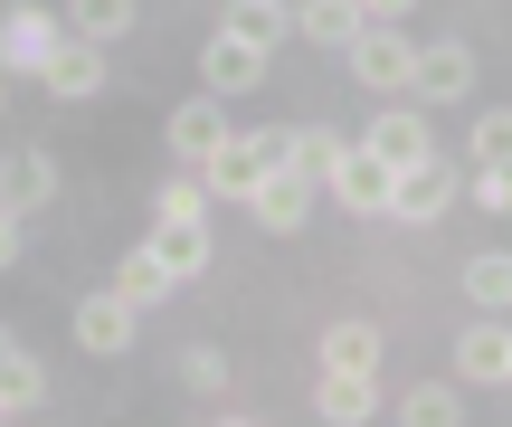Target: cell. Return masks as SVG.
Returning <instances> with one entry per match:
<instances>
[{"mask_svg":"<svg viewBox=\"0 0 512 427\" xmlns=\"http://www.w3.org/2000/svg\"><path fill=\"white\" fill-rule=\"evenodd\" d=\"M152 247H162V266L171 276H200L219 247H209V200H200V181H162V200H152Z\"/></svg>","mask_w":512,"mask_h":427,"instance_id":"obj_1","label":"cell"},{"mask_svg":"<svg viewBox=\"0 0 512 427\" xmlns=\"http://www.w3.org/2000/svg\"><path fill=\"white\" fill-rule=\"evenodd\" d=\"M342 67L361 76L370 95H418V38L389 29V19H361V38L342 48Z\"/></svg>","mask_w":512,"mask_h":427,"instance_id":"obj_2","label":"cell"},{"mask_svg":"<svg viewBox=\"0 0 512 427\" xmlns=\"http://www.w3.org/2000/svg\"><path fill=\"white\" fill-rule=\"evenodd\" d=\"M285 143H294V133H228V143L200 162V171H209V200H247V190L285 162Z\"/></svg>","mask_w":512,"mask_h":427,"instance_id":"obj_3","label":"cell"},{"mask_svg":"<svg viewBox=\"0 0 512 427\" xmlns=\"http://www.w3.org/2000/svg\"><path fill=\"white\" fill-rule=\"evenodd\" d=\"M456 380L465 390H512V314H484L456 333Z\"/></svg>","mask_w":512,"mask_h":427,"instance_id":"obj_4","label":"cell"},{"mask_svg":"<svg viewBox=\"0 0 512 427\" xmlns=\"http://www.w3.org/2000/svg\"><path fill=\"white\" fill-rule=\"evenodd\" d=\"M456 190H465V181L437 162V152H427V162H408L399 181H389V219H408V228H437L446 209H456Z\"/></svg>","mask_w":512,"mask_h":427,"instance_id":"obj_5","label":"cell"},{"mask_svg":"<svg viewBox=\"0 0 512 427\" xmlns=\"http://www.w3.org/2000/svg\"><path fill=\"white\" fill-rule=\"evenodd\" d=\"M38 86L57 95V105H86V95H105V38H57L48 48V67H38Z\"/></svg>","mask_w":512,"mask_h":427,"instance_id":"obj_6","label":"cell"},{"mask_svg":"<svg viewBox=\"0 0 512 427\" xmlns=\"http://www.w3.org/2000/svg\"><path fill=\"white\" fill-rule=\"evenodd\" d=\"M200 86H209V95H256V86H266V48H256V38H238V29H209Z\"/></svg>","mask_w":512,"mask_h":427,"instance_id":"obj_7","label":"cell"},{"mask_svg":"<svg viewBox=\"0 0 512 427\" xmlns=\"http://www.w3.org/2000/svg\"><path fill=\"white\" fill-rule=\"evenodd\" d=\"M48 48H57V19L38 10V0H10V10H0V76H38Z\"/></svg>","mask_w":512,"mask_h":427,"instance_id":"obj_8","label":"cell"},{"mask_svg":"<svg viewBox=\"0 0 512 427\" xmlns=\"http://www.w3.org/2000/svg\"><path fill=\"white\" fill-rule=\"evenodd\" d=\"M361 143L380 152L389 171H408V162H427V152H437V133H427V105H380Z\"/></svg>","mask_w":512,"mask_h":427,"instance_id":"obj_9","label":"cell"},{"mask_svg":"<svg viewBox=\"0 0 512 427\" xmlns=\"http://www.w3.org/2000/svg\"><path fill=\"white\" fill-rule=\"evenodd\" d=\"M247 209H256V228H275V238H294V228L313 219V181H304L294 162H275L266 181L247 190Z\"/></svg>","mask_w":512,"mask_h":427,"instance_id":"obj_10","label":"cell"},{"mask_svg":"<svg viewBox=\"0 0 512 427\" xmlns=\"http://www.w3.org/2000/svg\"><path fill=\"white\" fill-rule=\"evenodd\" d=\"M389 181H399V171H389L370 143H351V162L332 171V200H342L351 219H389Z\"/></svg>","mask_w":512,"mask_h":427,"instance_id":"obj_11","label":"cell"},{"mask_svg":"<svg viewBox=\"0 0 512 427\" xmlns=\"http://www.w3.org/2000/svg\"><path fill=\"white\" fill-rule=\"evenodd\" d=\"M133 314H143V304H124V295L105 285V295L76 304V342H86L95 361H124V352H133Z\"/></svg>","mask_w":512,"mask_h":427,"instance_id":"obj_12","label":"cell"},{"mask_svg":"<svg viewBox=\"0 0 512 427\" xmlns=\"http://www.w3.org/2000/svg\"><path fill=\"white\" fill-rule=\"evenodd\" d=\"M418 95L427 105H465V95H475V48H465V38L418 48Z\"/></svg>","mask_w":512,"mask_h":427,"instance_id":"obj_13","label":"cell"},{"mask_svg":"<svg viewBox=\"0 0 512 427\" xmlns=\"http://www.w3.org/2000/svg\"><path fill=\"white\" fill-rule=\"evenodd\" d=\"M57 200V162L38 143H19L10 162H0V209H19V219H38V209Z\"/></svg>","mask_w":512,"mask_h":427,"instance_id":"obj_14","label":"cell"},{"mask_svg":"<svg viewBox=\"0 0 512 427\" xmlns=\"http://www.w3.org/2000/svg\"><path fill=\"white\" fill-rule=\"evenodd\" d=\"M219 143H228V95H209V86H200V105L171 114V152H181V162H209Z\"/></svg>","mask_w":512,"mask_h":427,"instance_id":"obj_15","label":"cell"},{"mask_svg":"<svg viewBox=\"0 0 512 427\" xmlns=\"http://www.w3.org/2000/svg\"><path fill=\"white\" fill-rule=\"evenodd\" d=\"M361 0H294V38H313V48H351L361 38Z\"/></svg>","mask_w":512,"mask_h":427,"instance_id":"obj_16","label":"cell"},{"mask_svg":"<svg viewBox=\"0 0 512 427\" xmlns=\"http://www.w3.org/2000/svg\"><path fill=\"white\" fill-rule=\"evenodd\" d=\"M313 409H323L332 427H361V418H380V380H361V371H323Z\"/></svg>","mask_w":512,"mask_h":427,"instance_id":"obj_17","label":"cell"},{"mask_svg":"<svg viewBox=\"0 0 512 427\" xmlns=\"http://www.w3.org/2000/svg\"><path fill=\"white\" fill-rule=\"evenodd\" d=\"M171 285H181V276H171V266H162V247H152V238L133 247L124 266H114V295H124V304H143V314H152V304L171 295Z\"/></svg>","mask_w":512,"mask_h":427,"instance_id":"obj_18","label":"cell"},{"mask_svg":"<svg viewBox=\"0 0 512 427\" xmlns=\"http://www.w3.org/2000/svg\"><path fill=\"white\" fill-rule=\"evenodd\" d=\"M285 162L304 171V181H332V171L351 162V133H332V124H304V133L285 143Z\"/></svg>","mask_w":512,"mask_h":427,"instance_id":"obj_19","label":"cell"},{"mask_svg":"<svg viewBox=\"0 0 512 427\" xmlns=\"http://www.w3.org/2000/svg\"><path fill=\"white\" fill-rule=\"evenodd\" d=\"M465 304H475V314H512V257L503 247L465 257Z\"/></svg>","mask_w":512,"mask_h":427,"instance_id":"obj_20","label":"cell"},{"mask_svg":"<svg viewBox=\"0 0 512 427\" xmlns=\"http://www.w3.org/2000/svg\"><path fill=\"white\" fill-rule=\"evenodd\" d=\"M323 371H361V380H380V333H370V323H332V333H323Z\"/></svg>","mask_w":512,"mask_h":427,"instance_id":"obj_21","label":"cell"},{"mask_svg":"<svg viewBox=\"0 0 512 427\" xmlns=\"http://www.w3.org/2000/svg\"><path fill=\"white\" fill-rule=\"evenodd\" d=\"M399 418L408 427H456L465 418V380H418V390L399 399Z\"/></svg>","mask_w":512,"mask_h":427,"instance_id":"obj_22","label":"cell"},{"mask_svg":"<svg viewBox=\"0 0 512 427\" xmlns=\"http://www.w3.org/2000/svg\"><path fill=\"white\" fill-rule=\"evenodd\" d=\"M219 29H238V38H256V48L275 57V38L294 29V10H285V0H228V19H219Z\"/></svg>","mask_w":512,"mask_h":427,"instance_id":"obj_23","label":"cell"},{"mask_svg":"<svg viewBox=\"0 0 512 427\" xmlns=\"http://www.w3.org/2000/svg\"><path fill=\"white\" fill-rule=\"evenodd\" d=\"M0 390H10V409H19V418H29V409H38V399H48V371H38V361H29V352H19V342H10V333H0Z\"/></svg>","mask_w":512,"mask_h":427,"instance_id":"obj_24","label":"cell"},{"mask_svg":"<svg viewBox=\"0 0 512 427\" xmlns=\"http://www.w3.org/2000/svg\"><path fill=\"white\" fill-rule=\"evenodd\" d=\"M67 29H76V38H105V48H114V38L133 29V0H67Z\"/></svg>","mask_w":512,"mask_h":427,"instance_id":"obj_25","label":"cell"},{"mask_svg":"<svg viewBox=\"0 0 512 427\" xmlns=\"http://www.w3.org/2000/svg\"><path fill=\"white\" fill-rule=\"evenodd\" d=\"M475 162L512 171V105H484V114H475Z\"/></svg>","mask_w":512,"mask_h":427,"instance_id":"obj_26","label":"cell"},{"mask_svg":"<svg viewBox=\"0 0 512 427\" xmlns=\"http://www.w3.org/2000/svg\"><path fill=\"white\" fill-rule=\"evenodd\" d=\"M181 380H190L200 399H219V390H228V352H209V342H190V352H181Z\"/></svg>","mask_w":512,"mask_h":427,"instance_id":"obj_27","label":"cell"},{"mask_svg":"<svg viewBox=\"0 0 512 427\" xmlns=\"http://www.w3.org/2000/svg\"><path fill=\"white\" fill-rule=\"evenodd\" d=\"M465 200H475V209H494V219H512V171L475 162V181H465Z\"/></svg>","mask_w":512,"mask_h":427,"instance_id":"obj_28","label":"cell"},{"mask_svg":"<svg viewBox=\"0 0 512 427\" xmlns=\"http://www.w3.org/2000/svg\"><path fill=\"white\" fill-rule=\"evenodd\" d=\"M19 266V209H0V276Z\"/></svg>","mask_w":512,"mask_h":427,"instance_id":"obj_29","label":"cell"},{"mask_svg":"<svg viewBox=\"0 0 512 427\" xmlns=\"http://www.w3.org/2000/svg\"><path fill=\"white\" fill-rule=\"evenodd\" d=\"M361 10H370V19H408L418 0H361Z\"/></svg>","mask_w":512,"mask_h":427,"instance_id":"obj_30","label":"cell"},{"mask_svg":"<svg viewBox=\"0 0 512 427\" xmlns=\"http://www.w3.org/2000/svg\"><path fill=\"white\" fill-rule=\"evenodd\" d=\"M0 418H19V409H10V390H0Z\"/></svg>","mask_w":512,"mask_h":427,"instance_id":"obj_31","label":"cell"}]
</instances>
